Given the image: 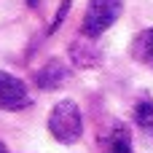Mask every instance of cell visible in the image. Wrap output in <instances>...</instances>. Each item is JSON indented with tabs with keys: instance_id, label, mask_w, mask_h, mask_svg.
<instances>
[{
	"instance_id": "1",
	"label": "cell",
	"mask_w": 153,
	"mask_h": 153,
	"mask_svg": "<svg viewBox=\"0 0 153 153\" xmlns=\"http://www.w3.org/2000/svg\"><path fill=\"white\" fill-rule=\"evenodd\" d=\"M48 132L56 143L62 145H73L81 140L83 134V116H81V108L73 102V100H62L51 108L48 113Z\"/></svg>"
},
{
	"instance_id": "2",
	"label": "cell",
	"mask_w": 153,
	"mask_h": 153,
	"mask_svg": "<svg viewBox=\"0 0 153 153\" xmlns=\"http://www.w3.org/2000/svg\"><path fill=\"white\" fill-rule=\"evenodd\" d=\"M121 13H124V0H89L81 32L86 38H100L118 22Z\"/></svg>"
},
{
	"instance_id": "3",
	"label": "cell",
	"mask_w": 153,
	"mask_h": 153,
	"mask_svg": "<svg viewBox=\"0 0 153 153\" xmlns=\"http://www.w3.org/2000/svg\"><path fill=\"white\" fill-rule=\"evenodd\" d=\"M32 97H30V89L24 86L22 78L0 70V110H24L30 108Z\"/></svg>"
},
{
	"instance_id": "4",
	"label": "cell",
	"mask_w": 153,
	"mask_h": 153,
	"mask_svg": "<svg viewBox=\"0 0 153 153\" xmlns=\"http://www.w3.org/2000/svg\"><path fill=\"white\" fill-rule=\"evenodd\" d=\"M100 143H102L105 153H132V132L126 124L116 121V124H110V129H105L100 134Z\"/></svg>"
},
{
	"instance_id": "5",
	"label": "cell",
	"mask_w": 153,
	"mask_h": 153,
	"mask_svg": "<svg viewBox=\"0 0 153 153\" xmlns=\"http://www.w3.org/2000/svg\"><path fill=\"white\" fill-rule=\"evenodd\" d=\"M70 78V70L59 62V59H51V62H46L38 73H35V83L40 86V89H56L59 83H65Z\"/></svg>"
},
{
	"instance_id": "6",
	"label": "cell",
	"mask_w": 153,
	"mask_h": 153,
	"mask_svg": "<svg viewBox=\"0 0 153 153\" xmlns=\"http://www.w3.org/2000/svg\"><path fill=\"white\" fill-rule=\"evenodd\" d=\"M132 56L140 65H153V27L143 30L134 40H132Z\"/></svg>"
},
{
	"instance_id": "7",
	"label": "cell",
	"mask_w": 153,
	"mask_h": 153,
	"mask_svg": "<svg viewBox=\"0 0 153 153\" xmlns=\"http://www.w3.org/2000/svg\"><path fill=\"white\" fill-rule=\"evenodd\" d=\"M134 121L148 132L153 134V100H140L134 105Z\"/></svg>"
},
{
	"instance_id": "8",
	"label": "cell",
	"mask_w": 153,
	"mask_h": 153,
	"mask_svg": "<svg viewBox=\"0 0 153 153\" xmlns=\"http://www.w3.org/2000/svg\"><path fill=\"white\" fill-rule=\"evenodd\" d=\"M27 3H30V5H32V8H35V5H38V3H40V0H27Z\"/></svg>"
},
{
	"instance_id": "9",
	"label": "cell",
	"mask_w": 153,
	"mask_h": 153,
	"mask_svg": "<svg viewBox=\"0 0 153 153\" xmlns=\"http://www.w3.org/2000/svg\"><path fill=\"white\" fill-rule=\"evenodd\" d=\"M0 153H8V148H5V145H3V143H0Z\"/></svg>"
}]
</instances>
